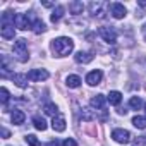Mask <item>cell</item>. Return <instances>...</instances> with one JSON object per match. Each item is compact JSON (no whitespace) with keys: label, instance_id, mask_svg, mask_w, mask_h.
Wrapping results in <instances>:
<instances>
[{"label":"cell","instance_id":"cell-1","mask_svg":"<svg viewBox=\"0 0 146 146\" xmlns=\"http://www.w3.org/2000/svg\"><path fill=\"white\" fill-rule=\"evenodd\" d=\"M72 48H74V41H72L70 38L67 36H60L57 40L52 41V52L57 55V57H65L72 52Z\"/></svg>","mask_w":146,"mask_h":146},{"label":"cell","instance_id":"cell-2","mask_svg":"<svg viewBox=\"0 0 146 146\" xmlns=\"http://www.w3.org/2000/svg\"><path fill=\"white\" fill-rule=\"evenodd\" d=\"M14 55L17 57L19 62H28L29 60V52H28V43L26 40H17L14 43Z\"/></svg>","mask_w":146,"mask_h":146},{"label":"cell","instance_id":"cell-3","mask_svg":"<svg viewBox=\"0 0 146 146\" xmlns=\"http://www.w3.org/2000/svg\"><path fill=\"white\" fill-rule=\"evenodd\" d=\"M16 28L26 31V29H31L33 24H31V14H26V12H19L16 14Z\"/></svg>","mask_w":146,"mask_h":146},{"label":"cell","instance_id":"cell-4","mask_svg":"<svg viewBox=\"0 0 146 146\" xmlns=\"http://www.w3.org/2000/svg\"><path fill=\"white\" fill-rule=\"evenodd\" d=\"M98 33H100V36H102L107 43H115V41H117V31H115L113 26H102V28L98 29Z\"/></svg>","mask_w":146,"mask_h":146},{"label":"cell","instance_id":"cell-5","mask_svg":"<svg viewBox=\"0 0 146 146\" xmlns=\"http://www.w3.org/2000/svg\"><path fill=\"white\" fill-rule=\"evenodd\" d=\"M112 139L115 143H120V144H127L131 141V132L125 131V129H115L112 131Z\"/></svg>","mask_w":146,"mask_h":146},{"label":"cell","instance_id":"cell-6","mask_svg":"<svg viewBox=\"0 0 146 146\" xmlns=\"http://www.w3.org/2000/svg\"><path fill=\"white\" fill-rule=\"evenodd\" d=\"M48 76H50L48 70H45V69H33L28 72L29 81H45V79H48Z\"/></svg>","mask_w":146,"mask_h":146},{"label":"cell","instance_id":"cell-7","mask_svg":"<svg viewBox=\"0 0 146 146\" xmlns=\"http://www.w3.org/2000/svg\"><path fill=\"white\" fill-rule=\"evenodd\" d=\"M102 79H103V72H102L100 69L91 70L90 74L86 76V83H88L90 86H96V84H100V83H102Z\"/></svg>","mask_w":146,"mask_h":146},{"label":"cell","instance_id":"cell-8","mask_svg":"<svg viewBox=\"0 0 146 146\" xmlns=\"http://www.w3.org/2000/svg\"><path fill=\"white\" fill-rule=\"evenodd\" d=\"M105 7H108V4H105V2H91V4H90V12H91L93 16L105 17V12H103Z\"/></svg>","mask_w":146,"mask_h":146},{"label":"cell","instance_id":"cell-9","mask_svg":"<svg viewBox=\"0 0 146 146\" xmlns=\"http://www.w3.org/2000/svg\"><path fill=\"white\" fill-rule=\"evenodd\" d=\"M110 12H112V16H113L115 19H124V17H125V14H127L125 7H124L122 4H117V2L110 5Z\"/></svg>","mask_w":146,"mask_h":146},{"label":"cell","instance_id":"cell-10","mask_svg":"<svg viewBox=\"0 0 146 146\" xmlns=\"http://www.w3.org/2000/svg\"><path fill=\"white\" fill-rule=\"evenodd\" d=\"M52 127H53V131H57V132H64V131H65V117H64L62 113L55 115L53 120H52Z\"/></svg>","mask_w":146,"mask_h":146},{"label":"cell","instance_id":"cell-11","mask_svg":"<svg viewBox=\"0 0 146 146\" xmlns=\"http://www.w3.org/2000/svg\"><path fill=\"white\" fill-rule=\"evenodd\" d=\"M0 35H2V38H5V40H14V35H16L14 24H2Z\"/></svg>","mask_w":146,"mask_h":146},{"label":"cell","instance_id":"cell-12","mask_svg":"<svg viewBox=\"0 0 146 146\" xmlns=\"http://www.w3.org/2000/svg\"><path fill=\"white\" fill-rule=\"evenodd\" d=\"M95 57H93V53H90V52H78L76 55H74V60L78 62V64H90L91 60H93Z\"/></svg>","mask_w":146,"mask_h":146},{"label":"cell","instance_id":"cell-13","mask_svg":"<svg viewBox=\"0 0 146 146\" xmlns=\"http://www.w3.org/2000/svg\"><path fill=\"white\" fill-rule=\"evenodd\" d=\"M105 103H107V98L103 95H96L91 98V107L96 110H105Z\"/></svg>","mask_w":146,"mask_h":146},{"label":"cell","instance_id":"cell-14","mask_svg":"<svg viewBox=\"0 0 146 146\" xmlns=\"http://www.w3.org/2000/svg\"><path fill=\"white\" fill-rule=\"evenodd\" d=\"M12 81L19 88H26L28 86V74H12Z\"/></svg>","mask_w":146,"mask_h":146},{"label":"cell","instance_id":"cell-15","mask_svg":"<svg viewBox=\"0 0 146 146\" xmlns=\"http://www.w3.org/2000/svg\"><path fill=\"white\" fill-rule=\"evenodd\" d=\"M107 100H108L110 105H119L122 102V93L120 91H110L108 96H107Z\"/></svg>","mask_w":146,"mask_h":146},{"label":"cell","instance_id":"cell-16","mask_svg":"<svg viewBox=\"0 0 146 146\" xmlns=\"http://www.w3.org/2000/svg\"><path fill=\"white\" fill-rule=\"evenodd\" d=\"M65 83H67L69 88H79V86H81V78L76 76V74H72V76H67Z\"/></svg>","mask_w":146,"mask_h":146},{"label":"cell","instance_id":"cell-17","mask_svg":"<svg viewBox=\"0 0 146 146\" xmlns=\"http://www.w3.org/2000/svg\"><path fill=\"white\" fill-rule=\"evenodd\" d=\"M11 119H12V124H23L26 120V115H24L23 110H14L12 115H11Z\"/></svg>","mask_w":146,"mask_h":146},{"label":"cell","instance_id":"cell-18","mask_svg":"<svg viewBox=\"0 0 146 146\" xmlns=\"http://www.w3.org/2000/svg\"><path fill=\"white\" fill-rule=\"evenodd\" d=\"M64 11H65V9H64L62 5H57V7H55V11H53V12H52V16H50L52 23H58V21L62 19V16H64Z\"/></svg>","mask_w":146,"mask_h":146},{"label":"cell","instance_id":"cell-19","mask_svg":"<svg viewBox=\"0 0 146 146\" xmlns=\"http://www.w3.org/2000/svg\"><path fill=\"white\" fill-rule=\"evenodd\" d=\"M33 31H35L36 35H41V33H45V31H46V26H45V23H43L41 19H35V23H33Z\"/></svg>","mask_w":146,"mask_h":146},{"label":"cell","instance_id":"cell-20","mask_svg":"<svg viewBox=\"0 0 146 146\" xmlns=\"http://www.w3.org/2000/svg\"><path fill=\"white\" fill-rule=\"evenodd\" d=\"M69 11L72 14H81L84 11V5H83V2H70L69 4Z\"/></svg>","mask_w":146,"mask_h":146},{"label":"cell","instance_id":"cell-21","mask_svg":"<svg viewBox=\"0 0 146 146\" xmlns=\"http://www.w3.org/2000/svg\"><path fill=\"white\" fill-rule=\"evenodd\" d=\"M132 125L136 129H146V117H141V115H136L132 119Z\"/></svg>","mask_w":146,"mask_h":146},{"label":"cell","instance_id":"cell-22","mask_svg":"<svg viewBox=\"0 0 146 146\" xmlns=\"http://www.w3.org/2000/svg\"><path fill=\"white\" fill-rule=\"evenodd\" d=\"M43 110H45V113H46V115H52V117L58 115V108H57V105H55V103H46V105L43 107Z\"/></svg>","mask_w":146,"mask_h":146},{"label":"cell","instance_id":"cell-23","mask_svg":"<svg viewBox=\"0 0 146 146\" xmlns=\"http://www.w3.org/2000/svg\"><path fill=\"white\" fill-rule=\"evenodd\" d=\"M33 124H35V127H36L38 131H45V129H46V122H45L43 117H38V115H36V117L33 119Z\"/></svg>","mask_w":146,"mask_h":146},{"label":"cell","instance_id":"cell-24","mask_svg":"<svg viewBox=\"0 0 146 146\" xmlns=\"http://www.w3.org/2000/svg\"><path fill=\"white\" fill-rule=\"evenodd\" d=\"M129 107H131L132 110H139V108L143 107V102H141V98H139V96H132V98L129 100Z\"/></svg>","mask_w":146,"mask_h":146},{"label":"cell","instance_id":"cell-25","mask_svg":"<svg viewBox=\"0 0 146 146\" xmlns=\"http://www.w3.org/2000/svg\"><path fill=\"white\" fill-rule=\"evenodd\" d=\"M26 143H28L29 146H41L40 141H38V137H36L35 134H28V136H26Z\"/></svg>","mask_w":146,"mask_h":146},{"label":"cell","instance_id":"cell-26","mask_svg":"<svg viewBox=\"0 0 146 146\" xmlns=\"http://www.w3.org/2000/svg\"><path fill=\"white\" fill-rule=\"evenodd\" d=\"M0 95H2V96H0V98H2V103L5 105V103L9 102V91H7V88H2V90H0Z\"/></svg>","mask_w":146,"mask_h":146},{"label":"cell","instance_id":"cell-27","mask_svg":"<svg viewBox=\"0 0 146 146\" xmlns=\"http://www.w3.org/2000/svg\"><path fill=\"white\" fill-rule=\"evenodd\" d=\"M62 146H78V143H76L74 139H70V137H69V139H65V141L62 143Z\"/></svg>","mask_w":146,"mask_h":146},{"label":"cell","instance_id":"cell-28","mask_svg":"<svg viewBox=\"0 0 146 146\" xmlns=\"http://www.w3.org/2000/svg\"><path fill=\"white\" fill-rule=\"evenodd\" d=\"M45 146H60V143H58L57 139H52V141H50V143H46Z\"/></svg>","mask_w":146,"mask_h":146},{"label":"cell","instance_id":"cell-29","mask_svg":"<svg viewBox=\"0 0 146 146\" xmlns=\"http://www.w3.org/2000/svg\"><path fill=\"white\" fill-rule=\"evenodd\" d=\"M2 136H4V137H9V131H7V129H2Z\"/></svg>","mask_w":146,"mask_h":146},{"label":"cell","instance_id":"cell-30","mask_svg":"<svg viewBox=\"0 0 146 146\" xmlns=\"http://www.w3.org/2000/svg\"><path fill=\"white\" fill-rule=\"evenodd\" d=\"M143 35H144V38H146V24L143 26Z\"/></svg>","mask_w":146,"mask_h":146},{"label":"cell","instance_id":"cell-31","mask_svg":"<svg viewBox=\"0 0 146 146\" xmlns=\"http://www.w3.org/2000/svg\"><path fill=\"white\" fill-rule=\"evenodd\" d=\"M144 110H146V103H144Z\"/></svg>","mask_w":146,"mask_h":146}]
</instances>
